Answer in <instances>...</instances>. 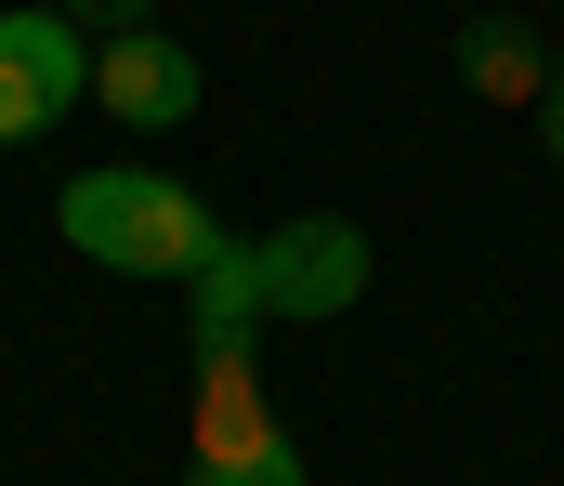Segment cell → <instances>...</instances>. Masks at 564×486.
<instances>
[{"label":"cell","instance_id":"obj_1","mask_svg":"<svg viewBox=\"0 0 564 486\" xmlns=\"http://www.w3.org/2000/svg\"><path fill=\"white\" fill-rule=\"evenodd\" d=\"M53 224H66V250L106 263V277H210V263L237 250V237L210 224V197L171 184V171H79V184L53 197Z\"/></svg>","mask_w":564,"mask_h":486},{"label":"cell","instance_id":"obj_2","mask_svg":"<svg viewBox=\"0 0 564 486\" xmlns=\"http://www.w3.org/2000/svg\"><path fill=\"white\" fill-rule=\"evenodd\" d=\"M66 106H93V40H79L53 0L0 13V145H40Z\"/></svg>","mask_w":564,"mask_h":486},{"label":"cell","instance_id":"obj_3","mask_svg":"<svg viewBox=\"0 0 564 486\" xmlns=\"http://www.w3.org/2000/svg\"><path fill=\"white\" fill-rule=\"evenodd\" d=\"M250 263H263V303L276 316H355L368 303V237L341 210H302L276 237H250Z\"/></svg>","mask_w":564,"mask_h":486},{"label":"cell","instance_id":"obj_4","mask_svg":"<svg viewBox=\"0 0 564 486\" xmlns=\"http://www.w3.org/2000/svg\"><path fill=\"white\" fill-rule=\"evenodd\" d=\"M197 53L171 40V26H119V40H93V106L106 119H132V132H184L197 119Z\"/></svg>","mask_w":564,"mask_h":486},{"label":"cell","instance_id":"obj_5","mask_svg":"<svg viewBox=\"0 0 564 486\" xmlns=\"http://www.w3.org/2000/svg\"><path fill=\"white\" fill-rule=\"evenodd\" d=\"M459 79H473L486 106H539L564 66H552V40H539L525 13H473V26H459Z\"/></svg>","mask_w":564,"mask_h":486},{"label":"cell","instance_id":"obj_6","mask_svg":"<svg viewBox=\"0 0 564 486\" xmlns=\"http://www.w3.org/2000/svg\"><path fill=\"white\" fill-rule=\"evenodd\" d=\"M184 290H197V316H184L197 368H210V355H263V316H276V303H263V263H250V237H237L210 277H184Z\"/></svg>","mask_w":564,"mask_h":486},{"label":"cell","instance_id":"obj_7","mask_svg":"<svg viewBox=\"0 0 564 486\" xmlns=\"http://www.w3.org/2000/svg\"><path fill=\"white\" fill-rule=\"evenodd\" d=\"M250 447H276L263 368H250V355H210V368H197V461H250Z\"/></svg>","mask_w":564,"mask_h":486},{"label":"cell","instance_id":"obj_8","mask_svg":"<svg viewBox=\"0 0 564 486\" xmlns=\"http://www.w3.org/2000/svg\"><path fill=\"white\" fill-rule=\"evenodd\" d=\"M184 486H302V461H289V434H276L250 461H184Z\"/></svg>","mask_w":564,"mask_h":486},{"label":"cell","instance_id":"obj_9","mask_svg":"<svg viewBox=\"0 0 564 486\" xmlns=\"http://www.w3.org/2000/svg\"><path fill=\"white\" fill-rule=\"evenodd\" d=\"M79 40H119V26H158V0H53Z\"/></svg>","mask_w":564,"mask_h":486},{"label":"cell","instance_id":"obj_10","mask_svg":"<svg viewBox=\"0 0 564 486\" xmlns=\"http://www.w3.org/2000/svg\"><path fill=\"white\" fill-rule=\"evenodd\" d=\"M539 132H552V159H564V79H552V93H539Z\"/></svg>","mask_w":564,"mask_h":486}]
</instances>
